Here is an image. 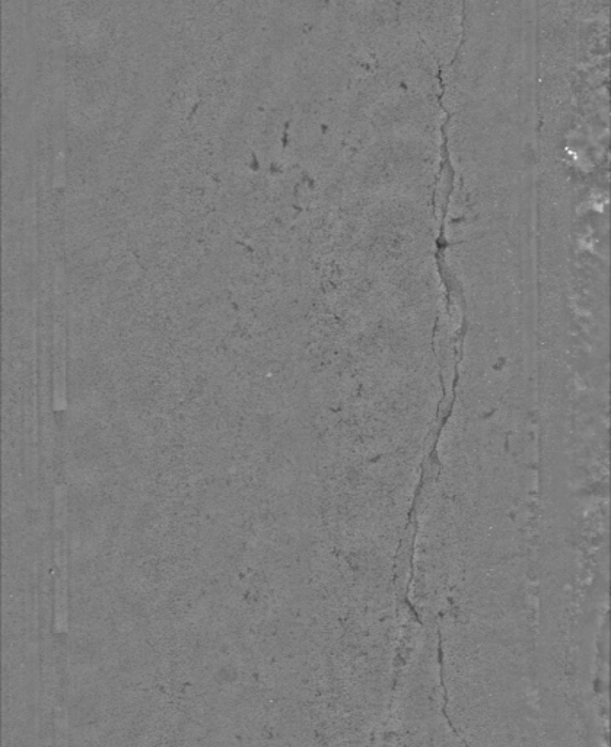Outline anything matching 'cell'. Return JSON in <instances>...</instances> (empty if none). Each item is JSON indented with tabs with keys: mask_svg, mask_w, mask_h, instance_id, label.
Returning <instances> with one entry per match:
<instances>
[{
	"mask_svg": "<svg viewBox=\"0 0 611 747\" xmlns=\"http://www.w3.org/2000/svg\"><path fill=\"white\" fill-rule=\"evenodd\" d=\"M57 729H59V727H57ZM57 747H65V737L60 734V729L59 734H57Z\"/></svg>",
	"mask_w": 611,
	"mask_h": 747,
	"instance_id": "6da1fadb",
	"label": "cell"
}]
</instances>
